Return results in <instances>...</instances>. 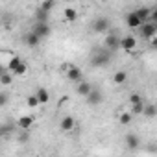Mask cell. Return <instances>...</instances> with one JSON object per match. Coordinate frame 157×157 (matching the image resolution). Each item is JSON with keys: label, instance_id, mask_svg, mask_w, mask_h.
<instances>
[{"label": "cell", "instance_id": "6da1fadb", "mask_svg": "<svg viewBox=\"0 0 157 157\" xmlns=\"http://www.w3.org/2000/svg\"><path fill=\"white\" fill-rule=\"evenodd\" d=\"M111 50H107V48H94L93 50V54H91V59H89V65L91 67H105V65H109V61H111Z\"/></svg>", "mask_w": 157, "mask_h": 157}, {"label": "cell", "instance_id": "7a4b0ae2", "mask_svg": "<svg viewBox=\"0 0 157 157\" xmlns=\"http://www.w3.org/2000/svg\"><path fill=\"white\" fill-rule=\"evenodd\" d=\"M139 30H140V37H142V39H146V41L157 35V24H155L153 21H148V22H144V24H142Z\"/></svg>", "mask_w": 157, "mask_h": 157}, {"label": "cell", "instance_id": "3957f363", "mask_svg": "<svg viewBox=\"0 0 157 157\" xmlns=\"http://www.w3.org/2000/svg\"><path fill=\"white\" fill-rule=\"evenodd\" d=\"M109 26H111V22H109V19L107 17H98V19H94L93 21V32H96V33H107L109 32Z\"/></svg>", "mask_w": 157, "mask_h": 157}, {"label": "cell", "instance_id": "277c9868", "mask_svg": "<svg viewBox=\"0 0 157 157\" xmlns=\"http://www.w3.org/2000/svg\"><path fill=\"white\" fill-rule=\"evenodd\" d=\"M65 74H67V78L70 82H74V83H78V82H82V70H80V67H76V65H65Z\"/></svg>", "mask_w": 157, "mask_h": 157}, {"label": "cell", "instance_id": "5b68a950", "mask_svg": "<svg viewBox=\"0 0 157 157\" xmlns=\"http://www.w3.org/2000/svg\"><path fill=\"white\" fill-rule=\"evenodd\" d=\"M104 46H105L107 50L115 52V50L120 48V39H118L115 33H109V35H105V39H104Z\"/></svg>", "mask_w": 157, "mask_h": 157}, {"label": "cell", "instance_id": "8992f818", "mask_svg": "<svg viewBox=\"0 0 157 157\" xmlns=\"http://www.w3.org/2000/svg\"><path fill=\"white\" fill-rule=\"evenodd\" d=\"M135 46H137V39H135L133 35H126V37L120 39V50H124V52H133Z\"/></svg>", "mask_w": 157, "mask_h": 157}, {"label": "cell", "instance_id": "52a82bcc", "mask_svg": "<svg viewBox=\"0 0 157 157\" xmlns=\"http://www.w3.org/2000/svg\"><path fill=\"white\" fill-rule=\"evenodd\" d=\"M102 100H104V96H102L100 89H94V87H93V91L85 96V102H87L89 105H98V104H102Z\"/></svg>", "mask_w": 157, "mask_h": 157}, {"label": "cell", "instance_id": "ba28073f", "mask_svg": "<svg viewBox=\"0 0 157 157\" xmlns=\"http://www.w3.org/2000/svg\"><path fill=\"white\" fill-rule=\"evenodd\" d=\"M33 32L41 37V39H46L48 35H50V24L48 22H35V26H33Z\"/></svg>", "mask_w": 157, "mask_h": 157}, {"label": "cell", "instance_id": "9c48e42d", "mask_svg": "<svg viewBox=\"0 0 157 157\" xmlns=\"http://www.w3.org/2000/svg\"><path fill=\"white\" fill-rule=\"evenodd\" d=\"M126 24H128L129 28H140L144 22L140 21V17L137 15V11H131V13H128V17H126Z\"/></svg>", "mask_w": 157, "mask_h": 157}, {"label": "cell", "instance_id": "30bf717a", "mask_svg": "<svg viewBox=\"0 0 157 157\" xmlns=\"http://www.w3.org/2000/svg\"><path fill=\"white\" fill-rule=\"evenodd\" d=\"M41 41H43V39H41L33 30H32L30 33H26V35H24V44H26V46H30V48H35Z\"/></svg>", "mask_w": 157, "mask_h": 157}, {"label": "cell", "instance_id": "8fae6325", "mask_svg": "<svg viewBox=\"0 0 157 157\" xmlns=\"http://www.w3.org/2000/svg\"><path fill=\"white\" fill-rule=\"evenodd\" d=\"M74 126H76V120H74L72 117H68V115L63 117L61 122H59V129H61V131H72Z\"/></svg>", "mask_w": 157, "mask_h": 157}, {"label": "cell", "instance_id": "7c38bea8", "mask_svg": "<svg viewBox=\"0 0 157 157\" xmlns=\"http://www.w3.org/2000/svg\"><path fill=\"white\" fill-rule=\"evenodd\" d=\"M17 124H19V128H21V129H26V131H30V128L33 126V117H30V115H24V117H21V118L17 120Z\"/></svg>", "mask_w": 157, "mask_h": 157}, {"label": "cell", "instance_id": "4fadbf2b", "mask_svg": "<svg viewBox=\"0 0 157 157\" xmlns=\"http://www.w3.org/2000/svg\"><path fill=\"white\" fill-rule=\"evenodd\" d=\"M76 91H78V94H80V96H87V94L93 91V85H91L89 82H83V80H82V82H78V89H76Z\"/></svg>", "mask_w": 157, "mask_h": 157}, {"label": "cell", "instance_id": "5bb4252c", "mask_svg": "<svg viewBox=\"0 0 157 157\" xmlns=\"http://www.w3.org/2000/svg\"><path fill=\"white\" fill-rule=\"evenodd\" d=\"M48 15H50V11H46L39 6L35 10V22H48Z\"/></svg>", "mask_w": 157, "mask_h": 157}, {"label": "cell", "instance_id": "9a60e30c", "mask_svg": "<svg viewBox=\"0 0 157 157\" xmlns=\"http://www.w3.org/2000/svg\"><path fill=\"white\" fill-rule=\"evenodd\" d=\"M135 11H137V15L140 17L142 22H148V21L151 19V10H150V8H139V10H135Z\"/></svg>", "mask_w": 157, "mask_h": 157}, {"label": "cell", "instance_id": "2e32d148", "mask_svg": "<svg viewBox=\"0 0 157 157\" xmlns=\"http://www.w3.org/2000/svg\"><path fill=\"white\" fill-rule=\"evenodd\" d=\"M133 113L131 111H124V113H120L118 115V122L122 124V126H128V124H131V120H133Z\"/></svg>", "mask_w": 157, "mask_h": 157}, {"label": "cell", "instance_id": "e0dca14e", "mask_svg": "<svg viewBox=\"0 0 157 157\" xmlns=\"http://www.w3.org/2000/svg\"><path fill=\"white\" fill-rule=\"evenodd\" d=\"M139 137L137 135H133V133H129V135H126V144H128V148L129 150H135V148H139Z\"/></svg>", "mask_w": 157, "mask_h": 157}, {"label": "cell", "instance_id": "ac0fdd59", "mask_svg": "<svg viewBox=\"0 0 157 157\" xmlns=\"http://www.w3.org/2000/svg\"><path fill=\"white\" fill-rule=\"evenodd\" d=\"M63 15H65V21H67V22H74V21L78 19V11H76L74 8H65Z\"/></svg>", "mask_w": 157, "mask_h": 157}, {"label": "cell", "instance_id": "d6986e66", "mask_svg": "<svg viewBox=\"0 0 157 157\" xmlns=\"http://www.w3.org/2000/svg\"><path fill=\"white\" fill-rule=\"evenodd\" d=\"M126 80H128V74H126L124 70H118V72H115V76H113V82L118 83V85L126 83Z\"/></svg>", "mask_w": 157, "mask_h": 157}, {"label": "cell", "instance_id": "ffe728a7", "mask_svg": "<svg viewBox=\"0 0 157 157\" xmlns=\"http://www.w3.org/2000/svg\"><path fill=\"white\" fill-rule=\"evenodd\" d=\"M35 94H37V98H39V102H41V104H46V102L50 100V93H48L46 89H43V87H41V89H37V93H35Z\"/></svg>", "mask_w": 157, "mask_h": 157}, {"label": "cell", "instance_id": "44dd1931", "mask_svg": "<svg viewBox=\"0 0 157 157\" xmlns=\"http://www.w3.org/2000/svg\"><path fill=\"white\" fill-rule=\"evenodd\" d=\"M144 117H148V118H153L155 115H157V105L155 104H148L146 107H144V113H142Z\"/></svg>", "mask_w": 157, "mask_h": 157}, {"label": "cell", "instance_id": "7402d4cb", "mask_svg": "<svg viewBox=\"0 0 157 157\" xmlns=\"http://www.w3.org/2000/svg\"><path fill=\"white\" fill-rule=\"evenodd\" d=\"M41 102H39V98H37V94H30L28 98H26V105L30 107V109H33V107H37Z\"/></svg>", "mask_w": 157, "mask_h": 157}, {"label": "cell", "instance_id": "603a6c76", "mask_svg": "<svg viewBox=\"0 0 157 157\" xmlns=\"http://www.w3.org/2000/svg\"><path fill=\"white\" fill-rule=\"evenodd\" d=\"M144 107H146V104H142V102L131 104V113H133V115H142V113H144Z\"/></svg>", "mask_w": 157, "mask_h": 157}, {"label": "cell", "instance_id": "cb8c5ba5", "mask_svg": "<svg viewBox=\"0 0 157 157\" xmlns=\"http://www.w3.org/2000/svg\"><path fill=\"white\" fill-rule=\"evenodd\" d=\"M11 74H13V72H11ZM11 74H10L8 70H2V74H0V83H2L4 87L11 83Z\"/></svg>", "mask_w": 157, "mask_h": 157}, {"label": "cell", "instance_id": "d4e9b609", "mask_svg": "<svg viewBox=\"0 0 157 157\" xmlns=\"http://www.w3.org/2000/svg\"><path fill=\"white\" fill-rule=\"evenodd\" d=\"M21 63H22V59H21V57H17V56H15V57H11L10 65H8V70H10V72H15V68H17Z\"/></svg>", "mask_w": 157, "mask_h": 157}, {"label": "cell", "instance_id": "484cf974", "mask_svg": "<svg viewBox=\"0 0 157 157\" xmlns=\"http://www.w3.org/2000/svg\"><path fill=\"white\" fill-rule=\"evenodd\" d=\"M26 72H28V65H26V63L22 61V63H21V65H19V67L15 68V72H13V74H15V76H24Z\"/></svg>", "mask_w": 157, "mask_h": 157}, {"label": "cell", "instance_id": "4316f807", "mask_svg": "<svg viewBox=\"0 0 157 157\" xmlns=\"http://www.w3.org/2000/svg\"><path fill=\"white\" fill-rule=\"evenodd\" d=\"M56 6V0H44V2L41 4V8L43 10H46V11H52V8Z\"/></svg>", "mask_w": 157, "mask_h": 157}, {"label": "cell", "instance_id": "83f0119b", "mask_svg": "<svg viewBox=\"0 0 157 157\" xmlns=\"http://www.w3.org/2000/svg\"><path fill=\"white\" fill-rule=\"evenodd\" d=\"M137 102H142V96H140L139 93H133V94H129V104H137Z\"/></svg>", "mask_w": 157, "mask_h": 157}, {"label": "cell", "instance_id": "f1b7e54d", "mask_svg": "<svg viewBox=\"0 0 157 157\" xmlns=\"http://www.w3.org/2000/svg\"><path fill=\"white\" fill-rule=\"evenodd\" d=\"M6 104H8V94L2 93V94H0V105H6Z\"/></svg>", "mask_w": 157, "mask_h": 157}, {"label": "cell", "instance_id": "f546056e", "mask_svg": "<svg viewBox=\"0 0 157 157\" xmlns=\"http://www.w3.org/2000/svg\"><path fill=\"white\" fill-rule=\"evenodd\" d=\"M150 21H153V22L157 24V8H153V10H151V19H150Z\"/></svg>", "mask_w": 157, "mask_h": 157}, {"label": "cell", "instance_id": "4dcf8cb0", "mask_svg": "<svg viewBox=\"0 0 157 157\" xmlns=\"http://www.w3.org/2000/svg\"><path fill=\"white\" fill-rule=\"evenodd\" d=\"M151 44H153V46H157V35H155V37H151Z\"/></svg>", "mask_w": 157, "mask_h": 157}, {"label": "cell", "instance_id": "1f68e13d", "mask_svg": "<svg viewBox=\"0 0 157 157\" xmlns=\"http://www.w3.org/2000/svg\"><path fill=\"white\" fill-rule=\"evenodd\" d=\"M155 48H157V46H155Z\"/></svg>", "mask_w": 157, "mask_h": 157}]
</instances>
